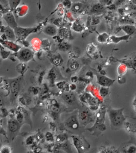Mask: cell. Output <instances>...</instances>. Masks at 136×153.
Returning a JSON list of instances; mask_svg holds the SVG:
<instances>
[{"label":"cell","instance_id":"2e32d148","mask_svg":"<svg viewBox=\"0 0 136 153\" xmlns=\"http://www.w3.org/2000/svg\"><path fill=\"white\" fill-rule=\"evenodd\" d=\"M64 99L66 102H71L74 99V96L71 94L65 95Z\"/></svg>","mask_w":136,"mask_h":153},{"label":"cell","instance_id":"d6986e66","mask_svg":"<svg viewBox=\"0 0 136 153\" xmlns=\"http://www.w3.org/2000/svg\"><path fill=\"white\" fill-rule=\"evenodd\" d=\"M127 0H117V4L118 5H120L121 4H123V3L126 1Z\"/></svg>","mask_w":136,"mask_h":153},{"label":"cell","instance_id":"8992f818","mask_svg":"<svg viewBox=\"0 0 136 153\" xmlns=\"http://www.w3.org/2000/svg\"><path fill=\"white\" fill-rule=\"evenodd\" d=\"M3 18L6 22L7 26L10 28L14 29L18 27L15 16L12 13H7L4 14Z\"/></svg>","mask_w":136,"mask_h":153},{"label":"cell","instance_id":"9c48e42d","mask_svg":"<svg viewBox=\"0 0 136 153\" xmlns=\"http://www.w3.org/2000/svg\"><path fill=\"white\" fill-rule=\"evenodd\" d=\"M99 81L100 84L103 86L109 87L113 84L115 80H112L104 76H102L100 77L99 79Z\"/></svg>","mask_w":136,"mask_h":153},{"label":"cell","instance_id":"7a4b0ae2","mask_svg":"<svg viewBox=\"0 0 136 153\" xmlns=\"http://www.w3.org/2000/svg\"><path fill=\"white\" fill-rule=\"evenodd\" d=\"M124 110V109H111L108 110L111 126L114 130L121 128L125 123L126 118L123 112Z\"/></svg>","mask_w":136,"mask_h":153},{"label":"cell","instance_id":"44dd1931","mask_svg":"<svg viewBox=\"0 0 136 153\" xmlns=\"http://www.w3.org/2000/svg\"><path fill=\"white\" fill-rule=\"evenodd\" d=\"M2 61V59L0 57V65H1V63Z\"/></svg>","mask_w":136,"mask_h":153},{"label":"cell","instance_id":"ba28073f","mask_svg":"<svg viewBox=\"0 0 136 153\" xmlns=\"http://www.w3.org/2000/svg\"><path fill=\"white\" fill-rule=\"evenodd\" d=\"M4 33L6 39L9 41L16 42V35L13 28L7 26L4 27Z\"/></svg>","mask_w":136,"mask_h":153},{"label":"cell","instance_id":"e0dca14e","mask_svg":"<svg viewBox=\"0 0 136 153\" xmlns=\"http://www.w3.org/2000/svg\"><path fill=\"white\" fill-rule=\"evenodd\" d=\"M4 104V101H3V97H2L1 95L0 94V109L3 107Z\"/></svg>","mask_w":136,"mask_h":153},{"label":"cell","instance_id":"5b68a950","mask_svg":"<svg viewBox=\"0 0 136 153\" xmlns=\"http://www.w3.org/2000/svg\"><path fill=\"white\" fill-rule=\"evenodd\" d=\"M17 39H24L32 31V28H24L18 26L14 29Z\"/></svg>","mask_w":136,"mask_h":153},{"label":"cell","instance_id":"6da1fadb","mask_svg":"<svg viewBox=\"0 0 136 153\" xmlns=\"http://www.w3.org/2000/svg\"><path fill=\"white\" fill-rule=\"evenodd\" d=\"M23 80V76L22 75L12 79H4V83L9 89V95L11 105L13 104L20 95V92L22 89Z\"/></svg>","mask_w":136,"mask_h":153},{"label":"cell","instance_id":"277c9868","mask_svg":"<svg viewBox=\"0 0 136 153\" xmlns=\"http://www.w3.org/2000/svg\"><path fill=\"white\" fill-rule=\"evenodd\" d=\"M0 44L4 48L9 49L14 53H16L21 48V46L17 45L15 42L7 40H3L1 38Z\"/></svg>","mask_w":136,"mask_h":153},{"label":"cell","instance_id":"52a82bcc","mask_svg":"<svg viewBox=\"0 0 136 153\" xmlns=\"http://www.w3.org/2000/svg\"><path fill=\"white\" fill-rule=\"evenodd\" d=\"M21 125L15 118H10L8 121V128L12 133H15L20 130Z\"/></svg>","mask_w":136,"mask_h":153},{"label":"cell","instance_id":"7402d4cb","mask_svg":"<svg viewBox=\"0 0 136 153\" xmlns=\"http://www.w3.org/2000/svg\"><path fill=\"white\" fill-rule=\"evenodd\" d=\"M1 139H0V149L1 148Z\"/></svg>","mask_w":136,"mask_h":153},{"label":"cell","instance_id":"9a60e30c","mask_svg":"<svg viewBox=\"0 0 136 153\" xmlns=\"http://www.w3.org/2000/svg\"><path fill=\"white\" fill-rule=\"evenodd\" d=\"M9 115V112L6 109L3 107L0 109V116L3 117H7Z\"/></svg>","mask_w":136,"mask_h":153},{"label":"cell","instance_id":"ac0fdd59","mask_svg":"<svg viewBox=\"0 0 136 153\" xmlns=\"http://www.w3.org/2000/svg\"><path fill=\"white\" fill-rule=\"evenodd\" d=\"M112 0H103L102 3H104V4H109L112 3Z\"/></svg>","mask_w":136,"mask_h":153},{"label":"cell","instance_id":"ffe728a7","mask_svg":"<svg viewBox=\"0 0 136 153\" xmlns=\"http://www.w3.org/2000/svg\"><path fill=\"white\" fill-rule=\"evenodd\" d=\"M3 48V46H2L1 45V44H0V54H1V51L2 48Z\"/></svg>","mask_w":136,"mask_h":153},{"label":"cell","instance_id":"5bb4252c","mask_svg":"<svg viewBox=\"0 0 136 153\" xmlns=\"http://www.w3.org/2000/svg\"><path fill=\"white\" fill-rule=\"evenodd\" d=\"M12 152V148L9 146H5L0 149V153H11Z\"/></svg>","mask_w":136,"mask_h":153},{"label":"cell","instance_id":"7c38bea8","mask_svg":"<svg viewBox=\"0 0 136 153\" xmlns=\"http://www.w3.org/2000/svg\"><path fill=\"white\" fill-rule=\"evenodd\" d=\"M130 36V35H126L124 36L121 37H116L115 36H112V40H113V42L115 43H118L119 41H126L129 39Z\"/></svg>","mask_w":136,"mask_h":153},{"label":"cell","instance_id":"3957f363","mask_svg":"<svg viewBox=\"0 0 136 153\" xmlns=\"http://www.w3.org/2000/svg\"><path fill=\"white\" fill-rule=\"evenodd\" d=\"M13 55L16 59L22 62H27L33 57L32 51L28 48H21L16 53H14Z\"/></svg>","mask_w":136,"mask_h":153},{"label":"cell","instance_id":"4fadbf2b","mask_svg":"<svg viewBox=\"0 0 136 153\" xmlns=\"http://www.w3.org/2000/svg\"><path fill=\"white\" fill-rule=\"evenodd\" d=\"M10 54V51H7L5 49V48L3 47L1 51V54H0V57L2 58V59H7Z\"/></svg>","mask_w":136,"mask_h":153},{"label":"cell","instance_id":"8fae6325","mask_svg":"<svg viewBox=\"0 0 136 153\" xmlns=\"http://www.w3.org/2000/svg\"><path fill=\"white\" fill-rule=\"evenodd\" d=\"M21 1V0H9V4L11 10H15L18 7Z\"/></svg>","mask_w":136,"mask_h":153},{"label":"cell","instance_id":"30bf717a","mask_svg":"<svg viewBox=\"0 0 136 153\" xmlns=\"http://www.w3.org/2000/svg\"><path fill=\"white\" fill-rule=\"evenodd\" d=\"M122 28L127 35L130 36L134 34L136 31V27L135 26L130 25H126L124 26Z\"/></svg>","mask_w":136,"mask_h":153}]
</instances>
